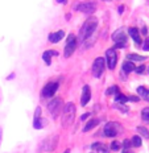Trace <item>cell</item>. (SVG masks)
<instances>
[{
	"instance_id": "cell-36",
	"label": "cell",
	"mask_w": 149,
	"mask_h": 153,
	"mask_svg": "<svg viewBox=\"0 0 149 153\" xmlns=\"http://www.w3.org/2000/svg\"><path fill=\"white\" fill-rule=\"evenodd\" d=\"M57 3H59V4H63V3H66V0H57Z\"/></svg>"
},
{
	"instance_id": "cell-34",
	"label": "cell",
	"mask_w": 149,
	"mask_h": 153,
	"mask_svg": "<svg viewBox=\"0 0 149 153\" xmlns=\"http://www.w3.org/2000/svg\"><path fill=\"white\" fill-rule=\"evenodd\" d=\"M1 139H3V131L0 128V144H1Z\"/></svg>"
},
{
	"instance_id": "cell-13",
	"label": "cell",
	"mask_w": 149,
	"mask_h": 153,
	"mask_svg": "<svg viewBox=\"0 0 149 153\" xmlns=\"http://www.w3.org/2000/svg\"><path fill=\"white\" fill-rule=\"evenodd\" d=\"M128 33H129V36H131L132 38H133V41H135V44L136 45H141L142 44V41H141V36H140V32H139L137 28H129L128 29Z\"/></svg>"
},
{
	"instance_id": "cell-20",
	"label": "cell",
	"mask_w": 149,
	"mask_h": 153,
	"mask_svg": "<svg viewBox=\"0 0 149 153\" xmlns=\"http://www.w3.org/2000/svg\"><path fill=\"white\" fill-rule=\"evenodd\" d=\"M128 97H125V95L120 94V91L118 94H115V102H118V103H125V102H128Z\"/></svg>"
},
{
	"instance_id": "cell-2",
	"label": "cell",
	"mask_w": 149,
	"mask_h": 153,
	"mask_svg": "<svg viewBox=\"0 0 149 153\" xmlns=\"http://www.w3.org/2000/svg\"><path fill=\"white\" fill-rule=\"evenodd\" d=\"M96 27H98V20H96V19H95V17L87 19V20L83 23V25H82V28L79 29L78 38L81 41H86L88 37H91V34L95 32Z\"/></svg>"
},
{
	"instance_id": "cell-25",
	"label": "cell",
	"mask_w": 149,
	"mask_h": 153,
	"mask_svg": "<svg viewBox=\"0 0 149 153\" xmlns=\"http://www.w3.org/2000/svg\"><path fill=\"white\" fill-rule=\"evenodd\" d=\"M141 117L144 122H149V107L144 108V110L141 111Z\"/></svg>"
},
{
	"instance_id": "cell-6",
	"label": "cell",
	"mask_w": 149,
	"mask_h": 153,
	"mask_svg": "<svg viewBox=\"0 0 149 153\" xmlns=\"http://www.w3.org/2000/svg\"><path fill=\"white\" fill-rule=\"evenodd\" d=\"M77 44H78V38L75 37L74 34H69L67 40H66L65 49H63V54H65L66 58H69V57L75 52V49H77Z\"/></svg>"
},
{
	"instance_id": "cell-11",
	"label": "cell",
	"mask_w": 149,
	"mask_h": 153,
	"mask_svg": "<svg viewBox=\"0 0 149 153\" xmlns=\"http://www.w3.org/2000/svg\"><path fill=\"white\" fill-rule=\"evenodd\" d=\"M106 61H107V66L110 70H113L118 63V54H116L115 49H108L106 52Z\"/></svg>"
},
{
	"instance_id": "cell-16",
	"label": "cell",
	"mask_w": 149,
	"mask_h": 153,
	"mask_svg": "<svg viewBox=\"0 0 149 153\" xmlns=\"http://www.w3.org/2000/svg\"><path fill=\"white\" fill-rule=\"evenodd\" d=\"M91 148H93L94 151H99V152H102V153H110L108 146L102 144V143H94V144L91 145Z\"/></svg>"
},
{
	"instance_id": "cell-21",
	"label": "cell",
	"mask_w": 149,
	"mask_h": 153,
	"mask_svg": "<svg viewBox=\"0 0 149 153\" xmlns=\"http://www.w3.org/2000/svg\"><path fill=\"white\" fill-rule=\"evenodd\" d=\"M50 58H52V52H50V50H46V52L42 53V59L45 61V63L47 66H50V63H52Z\"/></svg>"
},
{
	"instance_id": "cell-28",
	"label": "cell",
	"mask_w": 149,
	"mask_h": 153,
	"mask_svg": "<svg viewBox=\"0 0 149 153\" xmlns=\"http://www.w3.org/2000/svg\"><path fill=\"white\" fill-rule=\"evenodd\" d=\"M142 49H144L145 52H148V50H149V37L144 41V44H142Z\"/></svg>"
},
{
	"instance_id": "cell-39",
	"label": "cell",
	"mask_w": 149,
	"mask_h": 153,
	"mask_svg": "<svg viewBox=\"0 0 149 153\" xmlns=\"http://www.w3.org/2000/svg\"><path fill=\"white\" fill-rule=\"evenodd\" d=\"M0 100H1V95H0Z\"/></svg>"
},
{
	"instance_id": "cell-5",
	"label": "cell",
	"mask_w": 149,
	"mask_h": 153,
	"mask_svg": "<svg viewBox=\"0 0 149 153\" xmlns=\"http://www.w3.org/2000/svg\"><path fill=\"white\" fill-rule=\"evenodd\" d=\"M62 107H63V103H62L61 98H54V99H52L49 102V104H47V111L52 115L53 119H56V117H58Z\"/></svg>"
},
{
	"instance_id": "cell-19",
	"label": "cell",
	"mask_w": 149,
	"mask_h": 153,
	"mask_svg": "<svg viewBox=\"0 0 149 153\" xmlns=\"http://www.w3.org/2000/svg\"><path fill=\"white\" fill-rule=\"evenodd\" d=\"M127 59H128V61H132V62L133 61H145V57L132 53V54H128V56H127Z\"/></svg>"
},
{
	"instance_id": "cell-32",
	"label": "cell",
	"mask_w": 149,
	"mask_h": 153,
	"mask_svg": "<svg viewBox=\"0 0 149 153\" xmlns=\"http://www.w3.org/2000/svg\"><path fill=\"white\" fill-rule=\"evenodd\" d=\"M13 78H15V73H12V74H9V75L7 76L8 81H9V79H13Z\"/></svg>"
},
{
	"instance_id": "cell-22",
	"label": "cell",
	"mask_w": 149,
	"mask_h": 153,
	"mask_svg": "<svg viewBox=\"0 0 149 153\" xmlns=\"http://www.w3.org/2000/svg\"><path fill=\"white\" fill-rule=\"evenodd\" d=\"M131 144H132V146H135V148H139V146H141V144H142L141 137H140V136H133L132 140H131Z\"/></svg>"
},
{
	"instance_id": "cell-17",
	"label": "cell",
	"mask_w": 149,
	"mask_h": 153,
	"mask_svg": "<svg viewBox=\"0 0 149 153\" xmlns=\"http://www.w3.org/2000/svg\"><path fill=\"white\" fill-rule=\"evenodd\" d=\"M133 70H135V63L132 61H128V59H127V61L123 63V71L127 73V74H129V73L133 71Z\"/></svg>"
},
{
	"instance_id": "cell-9",
	"label": "cell",
	"mask_w": 149,
	"mask_h": 153,
	"mask_svg": "<svg viewBox=\"0 0 149 153\" xmlns=\"http://www.w3.org/2000/svg\"><path fill=\"white\" fill-rule=\"evenodd\" d=\"M58 82H49L45 87L42 88V91H41V98L42 99H47V98H53L54 97V94L58 90Z\"/></svg>"
},
{
	"instance_id": "cell-33",
	"label": "cell",
	"mask_w": 149,
	"mask_h": 153,
	"mask_svg": "<svg viewBox=\"0 0 149 153\" xmlns=\"http://www.w3.org/2000/svg\"><path fill=\"white\" fill-rule=\"evenodd\" d=\"M123 11H124V7H123V5H120V7H119V13H123Z\"/></svg>"
},
{
	"instance_id": "cell-37",
	"label": "cell",
	"mask_w": 149,
	"mask_h": 153,
	"mask_svg": "<svg viewBox=\"0 0 149 153\" xmlns=\"http://www.w3.org/2000/svg\"><path fill=\"white\" fill-rule=\"evenodd\" d=\"M65 153H70V149H66V151H65Z\"/></svg>"
},
{
	"instance_id": "cell-15",
	"label": "cell",
	"mask_w": 149,
	"mask_h": 153,
	"mask_svg": "<svg viewBox=\"0 0 149 153\" xmlns=\"http://www.w3.org/2000/svg\"><path fill=\"white\" fill-rule=\"evenodd\" d=\"M99 123H100V119H98V117H95V119H90L86 123V126H85L83 132H88V131H91L93 128H95V127H96Z\"/></svg>"
},
{
	"instance_id": "cell-12",
	"label": "cell",
	"mask_w": 149,
	"mask_h": 153,
	"mask_svg": "<svg viewBox=\"0 0 149 153\" xmlns=\"http://www.w3.org/2000/svg\"><path fill=\"white\" fill-rule=\"evenodd\" d=\"M91 99V90H90V86H85L83 87V91H82V98H81V104L82 106H86V104L90 102Z\"/></svg>"
},
{
	"instance_id": "cell-10",
	"label": "cell",
	"mask_w": 149,
	"mask_h": 153,
	"mask_svg": "<svg viewBox=\"0 0 149 153\" xmlns=\"http://www.w3.org/2000/svg\"><path fill=\"white\" fill-rule=\"evenodd\" d=\"M104 69H106V61H104L102 57H99V58H96L93 63V75L95 78H100Z\"/></svg>"
},
{
	"instance_id": "cell-26",
	"label": "cell",
	"mask_w": 149,
	"mask_h": 153,
	"mask_svg": "<svg viewBox=\"0 0 149 153\" xmlns=\"http://www.w3.org/2000/svg\"><path fill=\"white\" fill-rule=\"evenodd\" d=\"M118 92H119V88H118V86H111V87L108 88V90H107L106 91V94L107 95H115V94H118Z\"/></svg>"
},
{
	"instance_id": "cell-27",
	"label": "cell",
	"mask_w": 149,
	"mask_h": 153,
	"mask_svg": "<svg viewBox=\"0 0 149 153\" xmlns=\"http://www.w3.org/2000/svg\"><path fill=\"white\" fill-rule=\"evenodd\" d=\"M111 149H112V151H116V152H118V151H120V149H122V144H120L119 141H116V140H115V141L111 144Z\"/></svg>"
},
{
	"instance_id": "cell-40",
	"label": "cell",
	"mask_w": 149,
	"mask_h": 153,
	"mask_svg": "<svg viewBox=\"0 0 149 153\" xmlns=\"http://www.w3.org/2000/svg\"><path fill=\"white\" fill-rule=\"evenodd\" d=\"M148 71H149V70H148Z\"/></svg>"
},
{
	"instance_id": "cell-3",
	"label": "cell",
	"mask_w": 149,
	"mask_h": 153,
	"mask_svg": "<svg viewBox=\"0 0 149 153\" xmlns=\"http://www.w3.org/2000/svg\"><path fill=\"white\" fill-rule=\"evenodd\" d=\"M58 135H52L44 139L39 145V152H53L58 145Z\"/></svg>"
},
{
	"instance_id": "cell-35",
	"label": "cell",
	"mask_w": 149,
	"mask_h": 153,
	"mask_svg": "<svg viewBox=\"0 0 149 153\" xmlns=\"http://www.w3.org/2000/svg\"><path fill=\"white\" fill-rule=\"evenodd\" d=\"M123 153H133V152H131L129 149H123Z\"/></svg>"
},
{
	"instance_id": "cell-4",
	"label": "cell",
	"mask_w": 149,
	"mask_h": 153,
	"mask_svg": "<svg viewBox=\"0 0 149 153\" xmlns=\"http://www.w3.org/2000/svg\"><path fill=\"white\" fill-rule=\"evenodd\" d=\"M123 132V126L118 122H110L107 123L106 126H104V136H107V137H116L118 135Z\"/></svg>"
},
{
	"instance_id": "cell-30",
	"label": "cell",
	"mask_w": 149,
	"mask_h": 153,
	"mask_svg": "<svg viewBox=\"0 0 149 153\" xmlns=\"http://www.w3.org/2000/svg\"><path fill=\"white\" fill-rule=\"evenodd\" d=\"M129 146H132L129 140H124V149H129Z\"/></svg>"
},
{
	"instance_id": "cell-14",
	"label": "cell",
	"mask_w": 149,
	"mask_h": 153,
	"mask_svg": "<svg viewBox=\"0 0 149 153\" xmlns=\"http://www.w3.org/2000/svg\"><path fill=\"white\" fill-rule=\"evenodd\" d=\"M63 37H65V32L58 30V32H56V33H50L49 34V41L52 44H57V42H59Z\"/></svg>"
},
{
	"instance_id": "cell-8",
	"label": "cell",
	"mask_w": 149,
	"mask_h": 153,
	"mask_svg": "<svg viewBox=\"0 0 149 153\" xmlns=\"http://www.w3.org/2000/svg\"><path fill=\"white\" fill-rule=\"evenodd\" d=\"M112 40L115 41V48H120V49H123V48L127 46V34L123 28H120V29L115 30V33L112 34Z\"/></svg>"
},
{
	"instance_id": "cell-29",
	"label": "cell",
	"mask_w": 149,
	"mask_h": 153,
	"mask_svg": "<svg viewBox=\"0 0 149 153\" xmlns=\"http://www.w3.org/2000/svg\"><path fill=\"white\" fill-rule=\"evenodd\" d=\"M145 70V66H140V68H135V71L139 73V74H141V73H144Z\"/></svg>"
},
{
	"instance_id": "cell-24",
	"label": "cell",
	"mask_w": 149,
	"mask_h": 153,
	"mask_svg": "<svg viewBox=\"0 0 149 153\" xmlns=\"http://www.w3.org/2000/svg\"><path fill=\"white\" fill-rule=\"evenodd\" d=\"M113 108H116V110L122 111L123 114H127V112H128V108H127V107H125L123 103H118V102H116V103L113 104Z\"/></svg>"
},
{
	"instance_id": "cell-7",
	"label": "cell",
	"mask_w": 149,
	"mask_h": 153,
	"mask_svg": "<svg viewBox=\"0 0 149 153\" xmlns=\"http://www.w3.org/2000/svg\"><path fill=\"white\" fill-rule=\"evenodd\" d=\"M75 11H79L82 13H86V15H91L95 12L96 9V4L94 1H79L78 4L74 5Z\"/></svg>"
},
{
	"instance_id": "cell-31",
	"label": "cell",
	"mask_w": 149,
	"mask_h": 153,
	"mask_svg": "<svg viewBox=\"0 0 149 153\" xmlns=\"http://www.w3.org/2000/svg\"><path fill=\"white\" fill-rule=\"evenodd\" d=\"M88 116H90V114H88V112H86V114H83V115H82V116H81V120H82V122H85V120H86L87 119V117Z\"/></svg>"
},
{
	"instance_id": "cell-1",
	"label": "cell",
	"mask_w": 149,
	"mask_h": 153,
	"mask_svg": "<svg viewBox=\"0 0 149 153\" xmlns=\"http://www.w3.org/2000/svg\"><path fill=\"white\" fill-rule=\"evenodd\" d=\"M75 114H77V108H75V104L69 102L65 106L62 107V127H70L73 123H74L75 119Z\"/></svg>"
},
{
	"instance_id": "cell-23",
	"label": "cell",
	"mask_w": 149,
	"mask_h": 153,
	"mask_svg": "<svg viewBox=\"0 0 149 153\" xmlns=\"http://www.w3.org/2000/svg\"><path fill=\"white\" fill-rule=\"evenodd\" d=\"M136 129H137V132L140 133L144 139H149V131L145 128V127H137Z\"/></svg>"
},
{
	"instance_id": "cell-38",
	"label": "cell",
	"mask_w": 149,
	"mask_h": 153,
	"mask_svg": "<svg viewBox=\"0 0 149 153\" xmlns=\"http://www.w3.org/2000/svg\"><path fill=\"white\" fill-rule=\"evenodd\" d=\"M103 1H111V0H103Z\"/></svg>"
},
{
	"instance_id": "cell-18",
	"label": "cell",
	"mask_w": 149,
	"mask_h": 153,
	"mask_svg": "<svg viewBox=\"0 0 149 153\" xmlns=\"http://www.w3.org/2000/svg\"><path fill=\"white\" fill-rule=\"evenodd\" d=\"M137 94L140 95L141 98H144V100L149 102V90H147L144 86H140V87H137Z\"/></svg>"
}]
</instances>
